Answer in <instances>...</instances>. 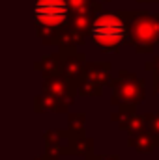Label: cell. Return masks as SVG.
Returning a JSON list of instances; mask_svg holds the SVG:
<instances>
[{"label":"cell","instance_id":"obj_1","mask_svg":"<svg viewBox=\"0 0 159 160\" xmlns=\"http://www.w3.org/2000/svg\"><path fill=\"white\" fill-rule=\"evenodd\" d=\"M120 15L127 22L129 39L137 47V52H152L159 41V15L148 11H120Z\"/></svg>","mask_w":159,"mask_h":160},{"label":"cell","instance_id":"obj_2","mask_svg":"<svg viewBox=\"0 0 159 160\" xmlns=\"http://www.w3.org/2000/svg\"><path fill=\"white\" fill-rule=\"evenodd\" d=\"M90 36L99 48H103L105 52H111L127 41L129 30H127V22L123 21V17L120 13H105L103 11L94 19Z\"/></svg>","mask_w":159,"mask_h":160},{"label":"cell","instance_id":"obj_3","mask_svg":"<svg viewBox=\"0 0 159 160\" xmlns=\"http://www.w3.org/2000/svg\"><path fill=\"white\" fill-rule=\"evenodd\" d=\"M69 4L68 0H36L34 19L38 32H62L69 26Z\"/></svg>","mask_w":159,"mask_h":160},{"label":"cell","instance_id":"obj_4","mask_svg":"<svg viewBox=\"0 0 159 160\" xmlns=\"http://www.w3.org/2000/svg\"><path fill=\"white\" fill-rule=\"evenodd\" d=\"M112 86V104H120L122 112H135L137 102L144 99V82L135 73L120 71L118 78L111 80Z\"/></svg>","mask_w":159,"mask_h":160},{"label":"cell","instance_id":"obj_5","mask_svg":"<svg viewBox=\"0 0 159 160\" xmlns=\"http://www.w3.org/2000/svg\"><path fill=\"white\" fill-rule=\"evenodd\" d=\"M43 91L47 95L56 97L58 101H62L64 104H71L75 101V93H79V86L66 77H58V78H45L43 82Z\"/></svg>","mask_w":159,"mask_h":160},{"label":"cell","instance_id":"obj_6","mask_svg":"<svg viewBox=\"0 0 159 160\" xmlns=\"http://www.w3.org/2000/svg\"><path fill=\"white\" fill-rule=\"evenodd\" d=\"M36 69L45 75V78H58L66 75V60L62 52L58 54H47L40 62H36Z\"/></svg>","mask_w":159,"mask_h":160},{"label":"cell","instance_id":"obj_7","mask_svg":"<svg viewBox=\"0 0 159 160\" xmlns=\"http://www.w3.org/2000/svg\"><path fill=\"white\" fill-rule=\"evenodd\" d=\"M80 80L94 82V84H97L101 88L105 84H111V80H112L111 78V63H107V62H92V63H86Z\"/></svg>","mask_w":159,"mask_h":160},{"label":"cell","instance_id":"obj_8","mask_svg":"<svg viewBox=\"0 0 159 160\" xmlns=\"http://www.w3.org/2000/svg\"><path fill=\"white\" fill-rule=\"evenodd\" d=\"M111 119L116 121L120 128H122V130H127L131 136L140 134V132H144V128H146L144 116H137L135 112H122V110H120V114H112Z\"/></svg>","mask_w":159,"mask_h":160},{"label":"cell","instance_id":"obj_9","mask_svg":"<svg viewBox=\"0 0 159 160\" xmlns=\"http://www.w3.org/2000/svg\"><path fill=\"white\" fill-rule=\"evenodd\" d=\"M34 108H36V112H66L68 104H64L62 101H58L52 95L43 93L34 99Z\"/></svg>","mask_w":159,"mask_h":160},{"label":"cell","instance_id":"obj_10","mask_svg":"<svg viewBox=\"0 0 159 160\" xmlns=\"http://www.w3.org/2000/svg\"><path fill=\"white\" fill-rule=\"evenodd\" d=\"M131 147H135L139 153H152L154 151V147L157 145V142H156V136H152L150 132H140V134H135V136H131L129 138V142H127Z\"/></svg>","mask_w":159,"mask_h":160},{"label":"cell","instance_id":"obj_11","mask_svg":"<svg viewBox=\"0 0 159 160\" xmlns=\"http://www.w3.org/2000/svg\"><path fill=\"white\" fill-rule=\"evenodd\" d=\"M84 119H86L84 114H69V118H68V125H69L68 130L77 134V136H84Z\"/></svg>","mask_w":159,"mask_h":160},{"label":"cell","instance_id":"obj_12","mask_svg":"<svg viewBox=\"0 0 159 160\" xmlns=\"http://www.w3.org/2000/svg\"><path fill=\"white\" fill-rule=\"evenodd\" d=\"M103 93V88L94 84V82H88V80H80L79 82V95L84 97H99Z\"/></svg>","mask_w":159,"mask_h":160},{"label":"cell","instance_id":"obj_13","mask_svg":"<svg viewBox=\"0 0 159 160\" xmlns=\"http://www.w3.org/2000/svg\"><path fill=\"white\" fill-rule=\"evenodd\" d=\"M144 121H146V128L152 136L159 138V114H146L144 116Z\"/></svg>","mask_w":159,"mask_h":160},{"label":"cell","instance_id":"obj_14","mask_svg":"<svg viewBox=\"0 0 159 160\" xmlns=\"http://www.w3.org/2000/svg\"><path fill=\"white\" fill-rule=\"evenodd\" d=\"M146 69H148V71H154L156 75H159V56L152 58L150 62H146Z\"/></svg>","mask_w":159,"mask_h":160},{"label":"cell","instance_id":"obj_15","mask_svg":"<svg viewBox=\"0 0 159 160\" xmlns=\"http://www.w3.org/2000/svg\"><path fill=\"white\" fill-rule=\"evenodd\" d=\"M152 88H154V93L159 95V75L154 73V82H152Z\"/></svg>","mask_w":159,"mask_h":160},{"label":"cell","instance_id":"obj_16","mask_svg":"<svg viewBox=\"0 0 159 160\" xmlns=\"http://www.w3.org/2000/svg\"><path fill=\"white\" fill-rule=\"evenodd\" d=\"M88 160H101V158H99V157H94V155H90V157H88Z\"/></svg>","mask_w":159,"mask_h":160},{"label":"cell","instance_id":"obj_17","mask_svg":"<svg viewBox=\"0 0 159 160\" xmlns=\"http://www.w3.org/2000/svg\"><path fill=\"white\" fill-rule=\"evenodd\" d=\"M101 160H118L116 157H107V158H101Z\"/></svg>","mask_w":159,"mask_h":160},{"label":"cell","instance_id":"obj_18","mask_svg":"<svg viewBox=\"0 0 159 160\" xmlns=\"http://www.w3.org/2000/svg\"><path fill=\"white\" fill-rule=\"evenodd\" d=\"M139 2H159V0H139Z\"/></svg>","mask_w":159,"mask_h":160},{"label":"cell","instance_id":"obj_19","mask_svg":"<svg viewBox=\"0 0 159 160\" xmlns=\"http://www.w3.org/2000/svg\"><path fill=\"white\" fill-rule=\"evenodd\" d=\"M156 142H157V145H159V138H156Z\"/></svg>","mask_w":159,"mask_h":160},{"label":"cell","instance_id":"obj_20","mask_svg":"<svg viewBox=\"0 0 159 160\" xmlns=\"http://www.w3.org/2000/svg\"><path fill=\"white\" fill-rule=\"evenodd\" d=\"M99 2H109V0H99Z\"/></svg>","mask_w":159,"mask_h":160}]
</instances>
